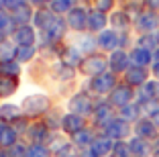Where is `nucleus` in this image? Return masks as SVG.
Wrapping results in <instances>:
<instances>
[{
    "mask_svg": "<svg viewBox=\"0 0 159 157\" xmlns=\"http://www.w3.org/2000/svg\"><path fill=\"white\" fill-rule=\"evenodd\" d=\"M133 27L139 35H145V33H157L159 31V12L149 8H143L139 14L133 16Z\"/></svg>",
    "mask_w": 159,
    "mask_h": 157,
    "instance_id": "nucleus-1",
    "label": "nucleus"
},
{
    "mask_svg": "<svg viewBox=\"0 0 159 157\" xmlns=\"http://www.w3.org/2000/svg\"><path fill=\"white\" fill-rule=\"evenodd\" d=\"M80 69H82L86 76L96 78V76L108 72V57L102 55V53H90V55H86L84 59H82Z\"/></svg>",
    "mask_w": 159,
    "mask_h": 157,
    "instance_id": "nucleus-2",
    "label": "nucleus"
},
{
    "mask_svg": "<svg viewBox=\"0 0 159 157\" xmlns=\"http://www.w3.org/2000/svg\"><path fill=\"white\" fill-rule=\"evenodd\" d=\"M108 102L118 110V108L126 106V104H131V102H137V90L131 88V86H126L125 82H120L112 92L108 94Z\"/></svg>",
    "mask_w": 159,
    "mask_h": 157,
    "instance_id": "nucleus-3",
    "label": "nucleus"
},
{
    "mask_svg": "<svg viewBox=\"0 0 159 157\" xmlns=\"http://www.w3.org/2000/svg\"><path fill=\"white\" fill-rule=\"evenodd\" d=\"M118 84L120 82H118L116 74L104 72V74H100V76H96V78L90 80V90H92L94 94H100V96H108Z\"/></svg>",
    "mask_w": 159,
    "mask_h": 157,
    "instance_id": "nucleus-4",
    "label": "nucleus"
},
{
    "mask_svg": "<svg viewBox=\"0 0 159 157\" xmlns=\"http://www.w3.org/2000/svg\"><path fill=\"white\" fill-rule=\"evenodd\" d=\"M149 80H151V69L149 67H137V65H131V67L122 74V82H125L126 86L135 88V90H139L141 86H145Z\"/></svg>",
    "mask_w": 159,
    "mask_h": 157,
    "instance_id": "nucleus-5",
    "label": "nucleus"
},
{
    "mask_svg": "<svg viewBox=\"0 0 159 157\" xmlns=\"http://www.w3.org/2000/svg\"><path fill=\"white\" fill-rule=\"evenodd\" d=\"M104 135L110 137L112 141H129V139L133 137V125L116 116V118L104 129Z\"/></svg>",
    "mask_w": 159,
    "mask_h": 157,
    "instance_id": "nucleus-6",
    "label": "nucleus"
},
{
    "mask_svg": "<svg viewBox=\"0 0 159 157\" xmlns=\"http://www.w3.org/2000/svg\"><path fill=\"white\" fill-rule=\"evenodd\" d=\"M92 116H94V122H96L98 127H102V131H104L114 118H116V108H114L108 100L106 102H100V104L94 106Z\"/></svg>",
    "mask_w": 159,
    "mask_h": 157,
    "instance_id": "nucleus-7",
    "label": "nucleus"
},
{
    "mask_svg": "<svg viewBox=\"0 0 159 157\" xmlns=\"http://www.w3.org/2000/svg\"><path fill=\"white\" fill-rule=\"evenodd\" d=\"M133 135L153 143L155 139L159 137V129L155 127V122L151 118H145V116H143V118H139L135 125H133Z\"/></svg>",
    "mask_w": 159,
    "mask_h": 157,
    "instance_id": "nucleus-8",
    "label": "nucleus"
},
{
    "mask_svg": "<svg viewBox=\"0 0 159 157\" xmlns=\"http://www.w3.org/2000/svg\"><path fill=\"white\" fill-rule=\"evenodd\" d=\"M108 67L112 74H125L126 69L131 67V57H129V51L126 49H116L108 55Z\"/></svg>",
    "mask_w": 159,
    "mask_h": 157,
    "instance_id": "nucleus-9",
    "label": "nucleus"
},
{
    "mask_svg": "<svg viewBox=\"0 0 159 157\" xmlns=\"http://www.w3.org/2000/svg\"><path fill=\"white\" fill-rule=\"evenodd\" d=\"M94 106H96V104L92 102V98H90L86 92L75 94V96H71V100H70V110L74 112V114H80V116L92 114Z\"/></svg>",
    "mask_w": 159,
    "mask_h": 157,
    "instance_id": "nucleus-10",
    "label": "nucleus"
},
{
    "mask_svg": "<svg viewBox=\"0 0 159 157\" xmlns=\"http://www.w3.org/2000/svg\"><path fill=\"white\" fill-rule=\"evenodd\" d=\"M47 106H49V98L43 96V94L29 96V98H25V102H23V110L27 112L29 116H37V114H41V112H45Z\"/></svg>",
    "mask_w": 159,
    "mask_h": 157,
    "instance_id": "nucleus-11",
    "label": "nucleus"
},
{
    "mask_svg": "<svg viewBox=\"0 0 159 157\" xmlns=\"http://www.w3.org/2000/svg\"><path fill=\"white\" fill-rule=\"evenodd\" d=\"M67 25H70V29H74V31H86V29H88V10L80 8V6L71 8L70 12H67Z\"/></svg>",
    "mask_w": 159,
    "mask_h": 157,
    "instance_id": "nucleus-12",
    "label": "nucleus"
},
{
    "mask_svg": "<svg viewBox=\"0 0 159 157\" xmlns=\"http://www.w3.org/2000/svg\"><path fill=\"white\" fill-rule=\"evenodd\" d=\"M129 147H131L133 157H153V145H151V141H145V139L133 135L129 139Z\"/></svg>",
    "mask_w": 159,
    "mask_h": 157,
    "instance_id": "nucleus-13",
    "label": "nucleus"
},
{
    "mask_svg": "<svg viewBox=\"0 0 159 157\" xmlns=\"http://www.w3.org/2000/svg\"><path fill=\"white\" fill-rule=\"evenodd\" d=\"M129 57H131V65H137V67H149L151 69V65H153V51L133 47L129 51Z\"/></svg>",
    "mask_w": 159,
    "mask_h": 157,
    "instance_id": "nucleus-14",
    "label": "nucleus"
},
{
    "mask_svg": "<svg viewBox=\"0 0 159 157\" xmlns=\"http://www.w3.org/2000/svg\"><path fill=\"white\" fill-rule=\"evenodd\" d=\"M110 27L118 33H129V29L133 27V16L126 10H116L110 14Z\"/></svg>",
    "mask_w": 159,
    "mask_h": 157,
    "instance_id": "nucleus-15",
    "label": "nucleus"
},
{
    "mask_svg": "<svg viewBox=\"0 0 159 157\" xmlns=\"http://www.w3.org/2000/svg\"><path fill=\"white\" fill-rule=\"evenodd\" d=\"M110 23V19L106 16V12H102V10L94 8L88 12V29L94 33H102L106 31V25Z\"/></svg>",
    "mask_w": 159,
    "mask_h": 157,
    "instance_id": "nucleus-16",
    "label": "nucleus"
},
{
    "mask_svg": "<svg viewBox=\"0 0 159 157\" xmlns=\"http://www.w3.org/2000/svg\"><path fill=\"white\" fill-rule=\"evenodd\" d=\"M61 129L74 137L75 133H80L82 129H86V120H84V116L71 112V114H66L63 118H61Z\"/></svg>",
    "mask_w": 159,
    "mask_h": 157,
    "instance_id": "nucleus-17",
    "label": "nucleus"
},
{
    "mask_svg": "<svg viewBox=\"0 0 159 157\" xmlns=\"http://www.w3.org/2000/svg\"><path fill=\"white\" fill-rule=\"evenodd\" d=\"M114 143L116 141H112L110 137H106V135H98V137L94 139V143H92V151L96 153V155H100V157H106V155H110L112 153V149H114Z\"/></svg>",
    "mask_w": 159,
    "mask_h": 157,
    "instance_id": "nucleus-18",
    "label": "nucleus"
},
{
    "mask_svg": "<svg viewBox=\"0 0 159 157\" xmlns=\"http://www.w3.org/2000/svg\"><path fill=\"white\" fill-rule=\"evenodd\" d=\"M116 116H118V118H122V120H126V122H131V125H135L139 118H143L139 102H131V104H126V106L118 108V110H116Z\"/></svg>",
    "mask_w": 159,
    "mask_h": 157,
    "instance_id": "nucleus-19",
    "label": "nucleus"
},
{
    "mask_svg": "<svg viewBox=\"0 0 159 157\" xmlns=\"http://www.w3.org/2000/svg\"><path fill=\"white\" fill-rule=\"evenodd\" d=\"M66 27H67L66 21L59 19V16H55V19L51 21V25L45 29V33H47V37H49V41H57V39L63 37V33H66Z\"/></svg>",
    "mask_w": 159,
    "mask_h": 157,
    "instance_id": "nucleus-20",
    "label": "nucleus"
},
{
    "mask_svg": "<svg viewBox=\"0 0 159 157\" xmlns=\"http://www.w3.org/2000/svg\"><path fill=\"white\" fill-rule=\"evenodd\" d=\"M135 47H141V49H147V51H155L159 47L157 33H145V35H139L137 41H135Z\"/></svg>",
    "mask_w": 159,
    "mask_h": 157,
    "instance_id": "nucleus-21",
    "label": "nucleus"
},
{
    "mask_svg": "<svg viewBox=\"0 0 159 157\" xmlns=\"http://www.w3.org/2000/svg\"><path fill=\"white\" fill-rule=\"evenodd\" d=\"M61 59H63V65H70V67H74V65H80L82 63V53H80L78 47H66L63 49V53H61Z\"/></svg>",
    "mask_w": 159,
    "mask_h": 157,
    "instance_id": "nucleus-22",
    "label": "nucleus"
},
{
    "mask_svg": "<svg viewBox=\"0 0 159 157\" xmlns=\"http://www.w3.org/2000/svg\"><path fill=\"white\" fill-rule=\"evenodd\" d=\"M14 39H16V43H19L20 47H25V45H33V41H35V31L31 27H19L16 29V33H14Z\"/></svg>",
    "mask_w": 159,
    "mask_h": 157,
    "instance_id": "nucleus-23",
    "label": "nucleus"
},
{
    "mask_svg": "<svg viewBox=\"0 0 159 157\" xmlns=\"http://www.w3.org/2000/svg\"><path fill=\"white\" fill-rule=\"evenodd\" d=\"M31 16H33V12H31V6L29 4H23V6H19V8L12 10V23L20 25V27H25Z\"/></svg>",
    "mask_w": 159,
    "mask_h": 157,
    "instance_id": "nucleus-24",
    "label": "nucleus"
},
{
    "mask_svg": "<svg viewBox=\"0 0 159 157\" xmlns=\"http://www.w3.org/2000/svg\"><path fill=\"white\" fill-rule=\"evenodd\" d=\"M94 135H92V131L90 129H82L80 133H75L74 135V143L78 145V147H92V143H94Z\"/></svg>",
    "mask_w": 159,
    "mask_h": 157,
    "instance_id": "nucleus-25",
    "label": "nucleus"
},
{
    "mask_svg": "<svg viewBox=\"0 0 159 157\" xmlns=\"http://www.w3.org/2000/svg\"><path fill=\"white\" fill-rule=\"evenodd\" d=\"M141 106V114L145 118H153L159 112V100H147V102H139Z\"/></svg>",
    "mask_w": 159,
    "mask_h": 157,
    "instance_id": "nucleus-26",
    "label": "nucleus"
},
{
    "mask_svg": "<svg viewBox=\"0 0 159 157\" xmlns=\"http://www.w3.org/2000/svg\"><path fill=\"white\" fill-rule=\"evenodd\" d=\"M16 90V80L10 76H0V96H10Z\"/></svg>",
    "mask_w": 159,
    "mask_h": 157,
    "instance_id": "nucleus-27",
    "label": "nucleus"
},
{
    "mask_svg": "<svg viewBox=\"0 0 159 157\" xmlns=\"http://www.w3.org/2000/svg\"><path fill=\"white\" fill-rule=\"evenodd\" d=\"M19 116H20V106H16V104H4V106H0V118L16 120Z\"/></svg>",
    "mask_w": 159,
    "mask_h": 157,
    "instance_id": "nucleus-28",
    "label": "nucleus"
},
{
    "mask_svg": "<svg viewBox=\"0 0 159 157\" xmlns=\"http://www.w3.org/2000/svg\"><path fill=\"white\" fill-rule=\"evenodd\" d=\"M55 19L53 16V10L49 12V10H37V14H35V23H37V27L41 29H47L49 25H51V21Z\"/></svg>",
    "mask_w": 159,
    "mask_h": 157,
    "instance_id": "nucleus-29",
    "label": "nucleus"
},
{
    "mask_svg": "<svg viewBox=\"0 0 159 157\" xmlns=\"http://www.w3.org/2000/svg\"><path fill=\"white\" fill-rule=\"evenodd\" d=\"M122 4H125L122 10H126L131 16H135V14H139L145 8V0H122Z\"/></svg>",
    "mask_w": 159,
    "mask_h": 157,
    "instance_id": "nucleus-30",
    "label": "nucleus"
},
{
    "mask_svg": "<svg viewBox=\"0 0 159 157\" xmlns=\"http://www.w3.org/2000/svg\"><path fill=\"white\" fill-rule=\"evenodd\" d=\"M110 157H133L131 155V147H129V141H116Z\"/></svg>",
    "mask_w": 159,
    "mask_h": 157,
    "instance_id": "nucleus-31",
    "label": "nucleus"
},
{
    "mask_svg": "<svg viewBox=\"0 0 159 157\" xmlns=\"http://www.w3.org/2000/svg\"><path fill=\"white\" fill-rule=\"evenodd\" d=\"M14 139H16V133H14L10 127H2V129H0V145H2V147L14 145Z\"/></svg>",
    "mask_w": 159,
    "mask_h": 157,
    "instance_id": "nucleus-32",
    "label": "nucleus"
},
{
    "mask_svg": "<svg viewBox=\"0 0 159 157\" xmlns=\"http://www.w3.org/2000/svg\"><path fill=\"white\" fill-rule=\"evenodd\" d=\"M74 8V0H53L51 10L53 12H70Z\"/></svg>",
    "mask_w": 159,
    "mask_h": 157,
    "instance_id": "nucleus-33",
    "label": "nucleus"
},
{
    "mask_svg": "<svg viewBox=\"0 0 159 157\" xmlns=\"http://www.w3.org/2000/svg\"><path fill=\"white\" fill-rule=\"evenodd\" d=\"M0 72H2V76H10V78H14V76L20 72V65L14 63V61H4V63H0Z\"/></svg>",
    "mask_w": 159,
    "mask_h": 157,
    "instance_id": "nucleus-34",
    "label": "nucleus"
},
{
    "mask_svg": "<svg viewBox=\"0 0 159 157\" xmlns=\"http://www.w3.org/2000/svg\"><path fill=\"white\" fill-rule=\"evenodd\" d=\"M14 47L10 45V43H0V61L4 63V61H12L14 57Z\"/></svg>",
    "mask_w": 159,
    "mask_h": 157,
    "instance_id": "nucleus-35",
    "label": "nucleus"
},
{
    "mask_svg": "<svg viewBox=\"0 0 159 157\" xmlns=\"http://www.w3.org/2000/svg\"><path fill=\"white\" fill-rule=\"evenodd\" d=\"M33 55H35V47L33 45H25V47H20V49H16L19 61H29Z\"/></svg>",
    "mask_w": 159,
    "mask_h": 157,
    "instance_id": "nucleus-36",
    "label": "nucleus"
},
{
    "mask_svg": "<svg viewBox=\"0 0 159 157\" xmlns=\"http://www.w3.org/2000/svg\"><path fill=\"white\" fill-rule=\"evenodd\" d=\"M45 133H47L45 125H35V127H31V137H33V141H37V143H41L43 139H45Z\"/></svg>",
    "mask_w": 159,
    "mask_h": 157,
    "instance_id": "nucleus-37",
    "label": "nucleus"
},
{
    "mask_svg": "<svg viewBox=\"0 0 159 157\" xmlns=\"http://www.w3.org/2000/svg\"><path fill=\"white\" fill-rule=\"evenodd\" d=\"M27 157H49V151L45 147H41V145H35V147L29 149Z\"/></svg>",
    "mask_w": 159,
    "mask_h": 157,
    "instance_id": "nucleus-38",
    "label": "nucleus"
},
{
    "mask_svg": "<svg viewBox=\"0 0 159 157\" xmlns=\"http://www.w3.org/2000/svg\"><path fill=\"white\" fill-rule=\"evenodd\" d=\"M92 2H94V6H96L98 10H102V12H108V10L114 6V2H116V0H92Z\"/></svg>",
    "mask_w": 159,
    "mask_h": 157,
    "instance_id": "nucleus-39",
    "label": "nucleus"
},
{
    "mask_svg": "<svg viewBox=\"0 0 159 157\" xmlns=\"http://www.w3.org/2000/svg\"><path fill=\"white\" fill-rule=\"evenodd\" d=\"M27 149L25 145H12V151H10V157H27Z\"/></svg>",
    "mask_w": 159,
    "mask_h": 157,
    "instance_id": "nucleus-40",
    "label": "nucleus"
},
{
    "mask_svg": "<svg viewBox=\"0 0 159 157\" xmlns=\"http://www.w3.org/2000/svg\"><path fill=\"white\" fill-rule=\"evenodd\" d=\"M10 21H12V16H8V14L4 12V8H0V31H4L10 25Z\"/></svg>",
    "mask_w": 159,
    "mask_h": 157,
    "instance_id": "nucleus-41",
    "label": "nucleus"
},
{
    "mask_svg": "<svg viewBox=\"0 0 159 157\" xmlns=\"http://www.w3.org/2000/svg\"><path fill=\"white\" fill-rule=\"evenodd\" d=\"M25 4V0H4V6L6 8H19V6H23Z\"/></svg>",
    "mask_w": 159,
    "mask_h": 157,
    "instance_id": "nucleus-42",
    "label": "nucleus"
},
{
    "mask_svg": "<svg viewBox=\"0 0 159 157\" xmlns=\"http://www.w3.org/2000/svg\"><path fill=\"white\" fill-rule=\"evenodd\" d=\"M145 8L159 12V0H145Z\"/></svg>",
    "mask_w": 159,
    "mask_h": 157,
    "instance_id": "nucleus-43",
    "label": "nucleus"
},
{
    "mask_svg": "<svg viewBox=\"0 0 159 157\" xmlns=\"http://www.w3.org/2000/svg\"><path fill=\"white\" fill-rule=\"evenodd\" d=\"M151 78L159 82V63H153V65H151Z\"/></svg>",
    "mask_w": 159,
    "mask_h": 157,
    "instance_id": "nucleus-44",
    "label": "nucleus"
},
{
    "mask_svg": "<svg viewBox=\"0 0 159 157\" xmlns=\"http://www.w3.org/2000/svg\"><path fill=\"white\" fill-rule=\"evenodd\" d=\"M82 157H100V155H96V153H94V151H92V149H90V147H88V149H86V151H84V153H82Z\"/></svg>",
    "mask_w": 159,
    "mask_h": 157,
    "instance_id": "nucleus-45",
    "label": "nucleus"
},
{
    "mask_svg": "<svg viewBox=\"0 0 159 157\" xmlns=\"http://www.w3.org/2000/svg\"><path fill=\"white\" fill-rule=\"evenodd\" d=\"M151 120H153V122H155V127H157V129H159V112H157V114H155V116H153V118H151Z\"/></svg>",
    "mask_w": 159,
    "mask_h": 157,
    "instance_id": "nucleus-46",
    "label": "nucleus"
},
{
    "mask_svg": "<svg viewBox=\"0 0 159 157\" xmlns=\"http://www.w3.org/2000/svg\"><path fill=\"white\" fill-rule=\"evenodd\" d=\"M0 157H8V153H6L4 149H0Z\"/></svg>",
    "mask_w": 159,
    "mask_h": 157,
    "instance_id": "nucleus-47",
    "label": "nucleus"
},
{
    "mask_svg": "<svg viewBox=\"0 0 159 157\" xmlns=\"http://www.w3.org/2000/svg\"><path fill=\"white\" fill-rule=\"evenodd\" d=\"M41 2H53V0H41Z\"/></svg>",
    "mask_w": 159,
    "mask_h": 157,
    "instance_id": "nucleus-48",
    "label": "nucleus"
},
{
    "mask_svg": "<svg viewBox=\"0 0 159 157\" xmlns=\"http://www.w3.org/2000/svg\"><path fill=\"white\" fill-rule=\"evenodd\" d=\"M157 39H159V31H157Z\"/></svg>",
    "mask_w": 159,
    "mask_h": 157,
    "instance_id": "nucleus-49",
    "label": "nucleus"
},
{
    "mask_svg": "<svg viewBox=\"0 0 159 157\" xmlns=\"http://www.w3.org/2000/svg\"><path fill=\"white\" fill-rule=\"evenodd\" d=\"M153 157H159V155H153Z\"/></svg>",
    "mask_w": 159,
    "mask_h": 157,
    "instance_id": "nucleus-50",
    "label": "nucleus"
}]
</instances>
